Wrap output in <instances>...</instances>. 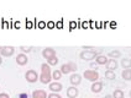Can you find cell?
Wrapping results in <instances>:
<instances>
[{
  "instance_id": "1",
  "label": "cell",
  "mask_w": 131,
  "mask_h": 98,
  "mask_svg": "<svg viewBox=\"0 0 131 98\" xmlns=\"http://www.w3.org/2000/svg\"><path fill=\"white\" fill-rule=\"evenodd\" d=\"M51 80H52V72H51V68L48 64L43 63L41 65V75H40V81L42 84H51Z\"/></svg>"
},
{
  "instance_id": "2",
  "label": "cell",
  "mask_w": 131,
  "mask_h": 98,
  "mask_svg": "<svg viewBox=\"0 0 131 98\" xmlns=\"http://www.w3.org/2000/svg\"><path fill=\"white\" fill-rule=\"evenodd\" d=\"M100 53H102V49H99V50H83V52H80L79 54V58L82 60H93L95 59L98 55H100Z\"/></svg>"
},
{
  "instance_id": "3",
  "label": "cell",
  "mask_w": 131,
  "mask_h": 98,
  "mask_svg": "<svg viewBox=\"0 0 131 98\" xmlns=\"http://www.w3.org/2000/svg\"><path fill=\"white\" fill-rule=\"evenodd\" d=\"M75 70H77V64L73 63V61L62 64V66H61V72L64 74V75L69 74V72H74Z\"/></svg>"
},
{
  "instance_id": "4",
  "label": "cell",
  "mask_w": 131,
  "mask_h": 98,
  "mask_svg": "<svg viewBox=\"0 0 131 98\" xmlns=\"http://www.w3.org/2000/svg\"><path fill=\"white\" fill-rule=\"evenodd\" d=\"M83 76L85 77L87 80L92 81V82H96L99 80V72L96 70H85L84 74H83Z\"/></svg>"
},
{
  "instance_id": "5",
  "label": "cell",
  "mask_w": 131,
  "mask_h": 98,
  "mask_svg": "<svg viewBox=\"0 0 131 98\" xmlns=\"http://www.w3.org/2000/svg\"><path fill=\"white\" fill-rule=\"evenodd\" d=\"M15 53V48L13 45H1L0 47V54L1 56H5V58H9L11 56Z\"/></svg>"
},
{
  "instance_id": "6",
  "label": "cell",
  "mask_w": 131,
  "mask_h": 98,
  "mask_svg": "<svg viewBox=\"0 0 131 98\" xmlns=\"http://www.w3.org/2000/svg\"><path fill=\"white\" fill-rule=\"evenodd\" d=\"M25 78H26L27 82L34 84V82H36L37 80L40 78V76L37 75V72L35 70H29V71H26V74H25Z\"/></svg>"
},
{
  "instance_id": "7",
  "label": "cell",
  "mask_w": 131,
  "mask_h": 98,
  "mask_svg": "<svg viewBox=\"0 0 131 98\" xmlns=\"http://www.w3.org/2000/svg\"><path fill=\"white\" fill-rule=\"evenodd\" d=\"M42 56H43L45 59H51V58H53V56H56V50L53 48H45L43 50H42Z\"/></svg>"
},
{
  "instance_id": "8",
  "label": "cell",
  "mask_w": 131,
  "mask_h": 98,
  "mask_svg": "<svg viewBox=\"0 0 131 98\" xmlns=\"http://www.w3.org/2000/svg\"><path fill=\"white\" fill-rule=\"evenodd\" d=\"M16 63L19 64L20 66H24V65H26V64L29 63V58H27L26 54L20 53V54H17V55H16Z\"/></svg>"
},
{
  "instance_id": "9",
  "label": "cell",
  "mask_w": 131,
  "mask_h": 98,
  "mask_svg": "<svg viewBox=\"0 0 131 98\" xmlns=\"http://www.w3.org/2000/svg\"><path fill=\"white\" fill-rule=\"evenodd\" d=\"M48 88L51 90L53 93H58L59 91H62V88H63V86L62 84H59V82H51V84L48 85Z\"/></svg>"
},
{
  "instance_id": "10",
  "label": "cell",
  "mask_w": 131,
  "mask_h": 98,
  "mask_svg": "<svg viewBox=\"0 0 131 98\" xmlns=\"http://www.w3.org/2000/svg\"><path fill=\"white\" fill-rule=\"evenodd\" d=\"M78 94H79V91H78L77 87L71 86L69 88H67V96H68V98H77Z\"/></svg>"
},
{
  "instance_id": "11",
  "label": "cell",
  "mask_w": 131,
  "mask_h": 98,
  "mask_svg": "<svg viewBox=\"0 0 131 98\" xmlns=\"http://www.w3.org/2000/svg\"><path fill=\"white\" fill-rule=\"evenodd\" d=\"M103 87H104V84L100 81H96V82H93L90 88H92V92H94V93H100L103 91Z\"/></svg>"
},
{
  "instance_id": "12",
  "label": "cell",
  "mask_w": 131,
  "mask_h": 98,
  "mask_svg": "<svg viewBox=\"0 0 131 98\" xmlns=\"http://www.w3.org/2000/svg\"><path fill=\"white\" fill-rule=\"evenodd\" d=\"M69 81H71V84H72V86H78V85L82 82V76H80L79 74H73L72 76L69 77Z\"/></svg>"
},
{
  "instance_id": "13",
  "label": "cell",
  "mask_w": 131,
  "mask_h": 98,
  "mask_svg": "<svg viewBox=\"0 0 131 98\" xmlns=\"http://www.w3.org/2000/svg\"><path fill=\"white\" fill-rule=\"evenodd\" d=\"M47 97H48V94L43 90H36V91L32 92V98H47Z\"/></svg>"
},
{
  "instance_id": "14",
  "label": "cell",
  "mask_w": 131,
  "mask_h": 98,
  "mask_svg": "<svg viewBox=\"0 0 131 98\" xmlns=\"http://www.w3.org/2000/svg\"><path fill=\"white\" fill-rule=\"evenodd\" d=\"M106 69L110 71H115L117 69V61L116 59H109V61L106 64Z\"/></svg>"
},
{
  "instance_id": "15",
  "label": "cell",
  "mask_w": 131,
  "mask_h": 98,
  "mask_svg": "<svg viewBox=\"0 0 131 98\" xmlns=\"http://www.w3.org/2000/svg\"><path fill=\"white\" fill-rule=\"evenodd\" d=\"M108 61H109V59H108L105 55H102V54L95 58V63L98 64V65H106Z\"/></svg>"
},
{
  "instance_id": "16",
  "label": "cell",
  "mask_w": 131,
  "mask_h": 98,
  "mask_svg": "<svg viewBox=\"0 0 131 98\" xmlns=\"http://www.w3.org/2000/svg\"><path fill=\"white\" fill-rule=\"evenodd\" d=\"M121 77L124 78L125 81H131V69H125L121 72Z\"/></svg>"
},
{
  "instance_id": "17",
  "label": "cell",
  "mask_w": 131,
  "mask_h": 98,
  "mask_svg": "<svg viewBox=\"0 0 131 98\" xmlns=\"http://www.w3.org/2000/svg\"><path fill=\"white\" fill-rule=\"evenodd\" d=\"M121 66L124 69H131V60L130 59H121Z\"/></svg>"
},
{
  "instance_id": "18",
  "label": "cell",
  "mask_w": 131,
  "mask_h": 98,
  "mask_svg": "<svg viewBox=\"0 0 131 98\" xmlns=\"http://www.w3.org/2000/svg\"><path fill=\"white\" fill-rule=\"evenodd\" d=\"M108 55H109L111 59H116V58H120V56H121V52H120V50H111V52H109Z\"/></svg>"
},
{
  "instance_id": "19",
  "label": "cell",
  "mask_w": 131,
  "mask_h": 98,
  "mask_svg": "<svg viewBox=\"0 0 131 98\" xmlns=\"http://www.w3.org/2000/svg\"><path fill=\"white\" fill-rule=\"evenodd\" d=\"M105 77H106L108 80H115V78H116V75H115V71L106 70V71H105Z\"/></svg>"
},
{
  "instance_id": "20",
  "label": "cell",
  "mask_w": 131,
  "mask_h": 98,
  "mask_svg": "<svg viewBox=\"0 0 131 98\" xmlns=\"http://www.w3.org/2000/svg\"><path fill=\"white\" fill-rule=\"evenodd\" d=\"M61 77H62V72H61V70H54L53 72H52V78H53V80L58 81Z\"/></svg>"
},
{
  "instance_id": "21",
  "label": "cell",
  "mask_w": 131,
  "mask_h": 98,
  "mask_svg": "<svg viewBox=\"0 0 131 98\" xmlns=\"http://www.w3.org/2000/svg\"><path fill=\"white\" fill-rule=\"evenodd\" d=\"M113 97H114V98H125L124 97V92L117 88V90H115V91H114V93H113Z\"/></svg>"
},
{
  "instance_id": "22",
  "label": "cell",
  "mask_w": 131,
  "mask_h": 98,
  "mask_svg": "<svg viewBox=\"0 0 131 98\" xmlns=\"http://www.w3.org/2000/svg\"><path fill=\"white\" fill-rule=\"evenodd\" d=\"M47 64H48L50 66H56V65L58 64L57 56H53V58H51V59H48V60H47Z\"/></svg>"
},
{
  "instance_id": "23",
  "label": "cell",
  "mask_w": 131,
  "mask_h": 98,
  "mask_svg": "<svg viewBox=\"0 0 131 98\" xmlns=\"http://www.w3.org/2000/svg\"><path fill=\"white\" fill-rule=\"evenodd\" d=\"M32 49H34V47H26V45H21V47H20V50H21V53H24V54H25V53H26V54L30 53Z\"/></svg>"
},
{
  "instance_id": "24",
  "label": "cell",
  "mask_w": 131,
  "mask_h": 98,
  "mask_svg": "<svg viewBox=\"0 0 131 98\" xmlns=\"http://www.w3.org/2000/svg\"><path fill=\"white\" fill-rule=\"evenodd\" d=\"M47 98H62V97H61V94H58V93H53V92H52V93L48 94Z\"/></svg>"
},
{
  "instance_id": "25",
  "label": "cell",
  "mask_w": 131,
  "mask_h": 98,
  "mask_svg": "<svg viewBox=\"0 0 131 98\" xmlns=\"http://www.w3.org/2000/svg\"><path fill=\"white\" fill-rule=\"evenodd\" d=\"M83 49L84 50H95L94 47H88V45H83Z\"/></svg>"
},
{
  "instance_id": "26",
  "label": "cell",
  "mask_w": 131,
  "mask_h": 98,
  "mask_svg": "<svg viewBox=\"0 0 131 98\" xmlns=\"http://www.w3.org/2000/svg\"><path fill=\"white\" fill-rule=\"evenodd\" d=\"M0 98H10L7 93H0Z\"/></svg>"
},
{
  "instance_id": "27",
  "label": "cell",
  "mask_w": 131,
  "mask_h": 98,
  "mask_svg": "<svg viewBox=\"0 0 131 98\" xmlns=\"http://www.w3.org/2000/svg\"><path fill=\"white\" fill-rule=\"evenodd\" d=\"M19 98H29V96H27V93H20Z\"/></svg>"
},
{
  "instance_id": "28",
  "label": "cell",
  "mask_w": 131,
  "mask_h": 98,
  "mask_svg": "<svg viewBox=\"0 0 131 98\" xmlns=\"http://www.w3.org/2000/svg\"><path fill=\"white\" fill-rule=\"evenodd\" d=\"M90 68L96 70V69H98V64H96V63H92V64H90Z\"/></svg>"
},
{
  "instance_id": "29",
  "label": "cell",
  "mask_w": 131,
  "mask_h": 98,
  "mask_svg": "<svg viewBox=\"0 0 131 98\" xmlns=\"http://www.w3.org/2000/svg\"><path fill=\"white\" fill-rule=\"evenodd\" d=\"M38 26H40V27H45V22H40V23H38Z\"/></svg>"
},
{
  "instance_id": "30",
  "label": "cell",
  "mask_w": 131,
  "mask_h": 98,
  "mask_svg": "<svg viewBox=\"0 0 131 98\" xmlns=\"http://www.w3.org/2000/svg\"><path fill=\"white\" fill-rule=\"evenodd\" d=\"M104 98H114V97H113V94H106Z\"/></svg>"
},
{
  "instance_id": "31",
  "label": "cell",
  "mask_w": 131,
  "mask_h": 98,
  "mask_svg": "<svg viewBox=\"0 0 131 98\" xmlns=\"http://www.w3.org/2000/svg\"><path fill=\"white\" fill-rule=\"evenodd\" d=\"M48 26H50V27H53V26H54V23H53V22H50V23H48Z\"/></svg>"
},
{
  "instance_id": "32",
  "label": "cell",
  "mask_w": 131,
  "mask_h": 98,
  "mask_svg": "<svg viewBox=\"0 0 131 98\" xmlns=\"http://www.w3.org/2000/svg\"><path fill=\"white\" fill-rule=\"evenodd\" d=\"M1 64H3V56L0 55V65H1Z\"/></svg>"
},
{
  "instance_id": "33",
  "label": "cell",
  "mask_w": 131,
  "mask_h": 98,
  "mask_svg": "<svg viewBox=\"0 0 131 98\" xmlns=\"http://www.w3.org/2000/svg\"><path fill=\"white\" fill-rule=\"evenodd\" d=\"M130 97H131V91H130Z\"/></svg>"
}]
</instances>
